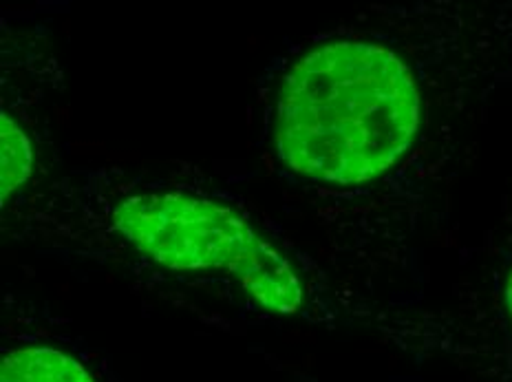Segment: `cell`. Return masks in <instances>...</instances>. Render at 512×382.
Returning a JSON list of instances; mask_svg holds the SVG:
<instances>
[{"label":"cell","instance_id":"2","mask_svg":"<svg viewBox=\"0 0 512 382\" xmlns=\"http://www.w3.org/2000/svg\"><path fill=\"white\" fill-rule=\"evenodd\" d=\"M84 210L42 215L62 228V241L109 243L177 274H221L276 314L305 305L301 270L239 210L173 186H115L78 201Z\"/></svg>","mask_w":512,"mask_h":382},{"label":"cell","instance_id":"3","mask_svg":"<svg viewBox=\"0 0 512 382\" xmlns=\"http://www.w3.org/2000/svg\"><path fill=\"white\" fill-rule=\"evenodd\" d=\"M0 382H95L76 358L51 347L12 349L3 356Z\"/></svg>","mask_w":512,"mask_h":382},{"label":"cell","instance_id":"1","mask_svg":"<svg viewBox=\"0 0 512 382\" xmlns=\"http://www.w3.org/2000/svg\"><path fill=\"white\" fill-rule=\"evenodd\" d=\"M256 95L261 148L274 173L327 197L396 173L429 118L418 60L356 27L292 45L272 60Z\"/></svg>","mask_w":512,"mask_h":382},{"label":"cell","instance_id":"5","mask_svg":"<svg viewBox=\"0 0 512 382\" xmlns=\"http://www.w3.org/2000/svg\"><path fill=\"white\" fill-rule=\"evenodd\" d=\"M504 301H506V307H508V314L512 318V270L508 274L506 279V288H504Z\"/></svg>","mask_w":512,"mask_h":382},{"label":"cell","instance_id":"4","mask_svg":"<svg viewBox=\"0 0 512 382\" xmlns=\"http://www.w3.org/2000/svg\"><path fill=\"white\" fill-rule=\"evenodd\" d=\"M34 173V146L25 129L14 118L3 113V204L14 199L20 188L27 186Z\"/></svg>","mask_w":512,"mask_h":382}]
</instances>
